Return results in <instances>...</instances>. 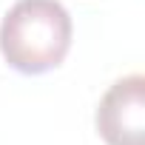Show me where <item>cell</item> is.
Returning <instances> with one entry per match:
<instances>
[{"label":"cell","instance_id":"cell-1","mask_svg":"<svg viewBox=\"0 0 145 145\" xmlns=\"http://www.w3.org/2000/svg\"><path fill=\"white\" fill-rule=\"evenodd\" d=\"M71 17L57 0H17L0 23V51L20 74H46L71 48Z\"/></svg>","mask_w":145,"mask_h":145},{"label":"cell","instance_id":"cell-2","mask_svg":"<svg viewBox=\"0 0 145 145\" xmlns=\"http://www.w3.org/2000/svg\"><path fill=\"white\" fill-rule=\"evenodd\" d=\"M97 131L105 145H145V77L117 80L97 105Z\"/></svg>","mask_w":145,"mask_h":145}]
</instances>
